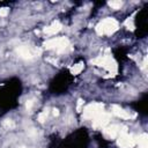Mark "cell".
Instances as JSON below:
<instances>
[{"label":"cell","instance_id":"obj_19","mask_svg":"<svg viewBox=\"0 0 148 148\" xmlns=\"http://www.w3.org/2000/svg\"><path fill=\"white\" fill-rule=\"evenodd\" d=\"M82 104H83V101H82V99H79V101H77V106H76V110H77V111L81 110V105H82Z\"/></svg>","mask_w":148,"mask_h":148},{"label":"cell","instance_id":"obj_3","mask_svg":"<svg viewBox=\"0 0 148 148\" xmlns=\"http://www.w3.org/2000/svg\"><path fill=\"white\" fill-rule=\"evenodd\" d=\"M91 64H94V65H96V66L104 67V68H106V69L110 71V72H116V71H117V64H116V61H114L110 56H102V57H98V58L91 60Z\"/></svg>","mask_w":148,"mask_h":148},{"label":"cell","instance_id":"obj_14","mask_svg":"<svg viewBox=\"0 0 148 148\" xmlns=\"http://www.w3.org/2000/svg\"><path fill=\"white\" fill-rule=\"evenodd\" d=\"M47 114H49V110L46 109V110H44L43 112H40V113L38 114V120H39L40 123L45 121V120H46V118H47Z\"/></svg>","mask_w":148,"mask_h":148},{"label":"cell","instance_id":"obj_12","mask_svg":"<svg viewBox=\"0 0 148 148\" xmlns=\"http://www.w3.org/2000/svg\"><path fill=\"white\" fill-rule=\"evenodd\" d=\"M82 69H83V64H82V62H79V64L74 65V66L71 68V72H72V74H79Z\"/></svg>","mask_w":148,"mask_h":148},{"label":"cell","instance_id":"obj_6","mask_svg":"<svg viewBox=\"0 0 148 148\" xmlns=\"http://www.w3.org/2000/svg\"><path fill=\"white\" fill-rule=\"evenodd\" d=\"M125 132H127L126 127H123V126H119V125H111V126H108V127L103 128L104 135L106 138H109V139H114L119 134L125 133Z\"/></svg>","mask_w":148,"mask_h":148},{"label":"cell","instance_id":"obj_7","mask_svg":"<svg viewBox=\"0 0 148 148\" xmlns=\"http://www.w3.org/2000/svg\"><path fill=\"white\" fill-rule=\"evenodd\" d=\"M109 120H110V114L106 113V112H101L99 114H97L94 118L92 126L95 128H104L109 124Z\"/></svg>","mask_w":148,"mask_h":148},{"label":"cell","instance_id":"obj_11","mask_svg":"<svg viewBox=\"0 0 148 148\" xmlns=\"http://www.w3.org/2000/svg\"><path fill=\"white\" fill-rule=\"evenodd\" d=\"M136 143H139V148H147L148 147V143H147V134L146 133L141 134L136 139Z\"/></svg>","mask_w":148,"mask_h":148},{"label":"cell","instance_id":"obj_21","mask_svg":"<svg viewBox=\"0 0 148 148\" xmlns=\"http://www.w3.org/2000/svg\"><path fill=\"white\" fill-rule=\"evenodd\" d=\"M22 148H24V147H22Z\"/></svg>","mask_w":148,"mask_h":148},{"label":"cell","instance_id":"obj_4","mask_svg":"<svg viewBox=\"0 0 148 148\" xmlns=\"http://www.w3.org/2000/svg\"><path fill=\"white\" fill-rule=\"evenodd\" d=\"M117 138V145L121 148H133L136 145V138L132 134H128L127 132L119 134Z\"/></svg>","mask_w":148,"mask_h":148},{"label":"cell","instance_id":"obj_20","mask_svg":"<svg viewBox=\"0 0 148 148\" xmlns=\"http://www.w3.org/2000/svg\"><path fill=\"white\" fill-rule=\"evenodd\" d=\"M53 114L54 116H58L59 114V110L58 109H53Z\"/></svg>","mask_w":148,"mask_h":148},{"label":"cell","instance_id":"obj_10","mask_svg":"<svg viewBox=\"0 0 148 148\" xmlns=\"http://www.w3.org/2000/svg\"><path fill=\"white\" fill-rule=\"evenodd\" d=\"M60 29H61V24H60L58 21H56V22H53L51 25L44 28V32H45L46 35H54V34L58 32Z\"/></svg>","mask_w":148,"mask_h":148},{"label":"cell","instance_id":"obj_5","mask_svg":"<svg viewBox=\"0 0 148 148\" xmlns=\"http://www.w3.org/2000/svg\"><path fill=\"white\" fill-rule=\"evenodd\" d=\"M104 105L102 103H91L83 109V117L87 119H94L97 114L103 112Z\"/></svg>","mask_w":148,"mask_h":148},{"label":"cell","instance_id":"obj_8","mask_svg":"<svg viewBox=\"0 0 148 148\" xmlns=\"http://www.w3.org/2000/svg\"><path fill=\"white\" fill-rule=\"evenodd\" d=\"M112 113L116 114L117 117L123 118V119H130V118H132L131 113H128L127 111H125L124 109H121L118 105H112Z\"/></svg>","mask_w":148,"mask_h":148},{"label":"cell","instance_id":"obj_17","mask_svg":"<svg viewBox=\"0 0 148 148\" xmlns=\"http://www.w3.org/2000/svg\"><path fill=\"white\" fill-rule=\"evenodd\" d=\"M7 14H8V8H5L3 7V8L0 9V16H6Z\"/></svg>","mask_w":148,"mask_h":148},{"label":"cell","instance_id":"obj_16","mask_svg":"<svg viewBox=\"0 0 148 148\" xmlns=\"http://www.w3.org/2000/svg\"><path fill=\"white\" fill-rule=\"evenodd\" d=\"M3 125H5L6 127H8V128H14V127H15V123H14L12 119H6V120L3 121Z\"/></svg>","mask_w":148,"mask_h":148},{"label":"cell","instance_id":"obj_15","mask_svg":"<svg viewBox=\"0 0 148 148\" xmlns=\"http://www.w3.org/2000/svg\"><path fill=\"white\" fill-rule=\"evenodd\" d=\"M124 24L128 28V29H131V30H133L134 29V24H133V18H131V17H128V18H126V21L124 22Z\"/></svg>","mask_w":148,"mask_h":148},{"label":"cell","instance_id":"obj_2","mask_svg":"<svg viewBox=\"0 0 148 148\" xmlns=\"http://www.w3.org/2000/svg\"><path fill=\"white\" fill-rule=\"evenodd\" d=\"M68 39L65 37H57V38H51L47 42L44 43L45 49L47 50H56L57 52H64L65 49L68 46Z\"/></svg>","mask_w":148,"mask_h":148},{"label":"cell","instance_id":"obj_9","mask_svg":"<svg viewBox=\"0 0 148 148\" xmlns=\"http://www.w3.org/2000/svg\"><path fill=\"white\" fill-rule=\"evenodd\" d=\"M17 53H18V56H20L21 58H23V59H31V58L34 57L32 51H31L28 46H20V47L17 49Z\"/></svg>","mask_w":148,"mask_h":148},{"label":"cell","instance_id":"obj_13","mask_svg":"<svg viewBox=\"0 0 148 148\" xmlns=\"http://www.w3.org/2000/svg\"><path fill=\"white\" fill-rule=\"evenodd\" d=\"M109 6L112 8V9H119L121 6H123V1H109Z\"/></svg>","mask_w":148,"mask_h":148},{"label":"cell","instance_id":"obj_1","mask_svg":"<svg viewBox=\"0 0 148 148\" xmlns=\"http://www.w3.org/2000/svg\"><path fill=\"white\" fill-rule=\"evenodd\" d=\"M118 27L119 24L114 18L106 17L96 25V32L98 35H111L118 29Z\"/></svg>","mask_w":148,"mask_h":148},{"label":"cell","instance_id":"obj_18","mask_svg":"<svg viewBox=\"0 0 148 148\" xmlns=\"http://www.w3.org/2000/svg\"><path fill=\"white\" fill-rule=\"evenodd\" d=\"M32 104H34V102L30 99V101H27V104H25V108H27V110L29 111L31 108H32Z\"/></svg>","mask_w":148,"mask_h":148}]
</instances>
